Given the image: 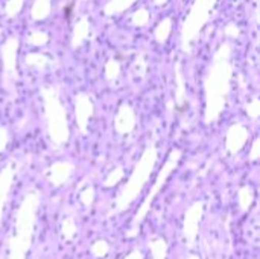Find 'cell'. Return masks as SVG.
<instances>
[{"mask_svg": "<svg viewBox=\"0 0 260 259\" xmlns=\"http://www.w3.org/2000/svg\"><path fill=\"white\" fill-rule=\"evenodd\" d=\"M37 200L34 197H27L21 205L17 217L14 234H11L6 244V259H26L27 252L32 246L34 227L37 220Z\"/></svg>", "mask_w": 260, "mask_h": 259, "instance_id": "cell-1", "label": "cell"}, {"mask_svg": "<svg viewBox=\"0 0 260 259\" xmlns=\"http://www.w3.org/2000/svg\"><path fill=\"white\" fill-rule=\"evenodd\" d=\"M201 215H203V205L197 203L193 205L186 217H184V226H183V237L186 240L187 247H193L197 244V238H198V232H200V221H201Z\"/></svg>", "mask_w": 260, "mask_h": 259, "instance_id": "cell-2", "label": "cell"}, {"mask_svg": "<svg viewBox=\"0 0 260 259\" xmlns=\"http://www.w3.org/2000/svg\"><path fill=\"white\" fill-rule=\"evenodd\" d=\"M148 247L151 250L152 259H166L168 258V243L163 238H154L148 243Z\"/></svg>", "mask_w": 260, "mask_h": 259, "instance_id": "cell-3", "label": "cell"}, {"mask_svg": "<svg viewBox=\"0 0 260 259\" xmlns=\"http://www.w3.org/2000/svg\"><path fill=\"white\" fill-rule=\"evenodd\" d=\"M76 234H78V229H76L75 221L72 218L64 220L62 221V226H61V235H62V238L66 241H72V240H75Z\"/></svg>", "mask_w": 260, "mask_h": 259, "instance_id": "cell-4", "label": "cell"}, {"mask_svg": "<svg viewBox=\"0 0 260 259\" xmlns=\"http://www.w3.org/2000/svg\"><path fill=\"white\" fill-rule=\"evenodd\" d=\"M91 255L94 258H105L110 252V246L105 240H98L91 244Z\"/></svg>", "mask_w": 260, "mask_h": 259, "instance_id": "cell-5", "label": "cell"}, {"mask_svg": "<svg viewBox=\"0 0 260 259\" xmlns=\"http://www.w3.org/2000/svg\"><path fill=\"white\" fill-rule=\"evenodd\" d=\"M6 191H8V183L0 182V223H2V214H3V203L6 198Z\"/></svg>", "mask_w": 260, "mask_h": 259, "instance_id": "cell-6", "label": "cell"}, {"mask_svg": "<svg viewBox=\"0 0 260 259\" xmlns=\"http://www.w3.org/2000/svg\"><path fill=\"white\" fill-rule=\"evenodd\" d=\"M123 259H145L143 258V253L140 250H133L131 253H128Z\"/></svg>", "mask_w": 260, "mask_h": 259, "instance_id": "cell-7", "label": "cell"}, {"mask_svg": "<svg viewBox=\"0 0 260 259\" xmlns=\"http://www.w3.org/2000/svg\"><path fill=\"white\" fill-rule=\"evenodd\" d=\"M186 259H200V256H197V255H189Z\"/></svg>", "mask_w": 260, "mask_h": 259, "instance_id": "cell-8", "label": "cell"}]
</instances>
